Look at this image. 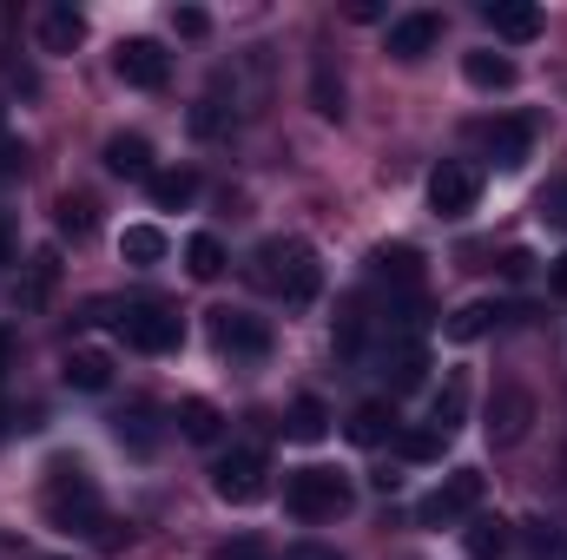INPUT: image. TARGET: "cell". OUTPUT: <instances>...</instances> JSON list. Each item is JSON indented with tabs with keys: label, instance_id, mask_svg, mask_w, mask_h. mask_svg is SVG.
<instances>
[{
	"label": "cell",
	"instance_id": "obj_1",
	"mask_svg": "<svg viewBox=\"0 0 567 560\" xmlns=\"http://www.w3.org/2000/svg\"><path fill=\"white\" fill-rule=\"evenodd\" d=\"M251 283L284 297V303H310L323 290V265H317V251L303 238H265L251 251Z\"/></svg>",
	"mask_w": 567,
	"mask_h": 560
},
{
	"label": "cell",
	"instance_id": "obj_2",
	"mask_svg": "<svg viewBox=\"0 0 567 560\" xmlns=\"http://www.w3.org/2000/svg\"><path fill=\"white\" fill-rule=\"evenodd\" d=\"M40 501H47V521L66 528V535H93V528H100V481H93L80 462H53Z\"/></svg>",
	"mask_w": 567,
	"mask_h": 560
},
{
	"label": "cell",
	"instance_id": "obj_3",
	"mask_svg": "<svg viewBox=\"0 0 567 560\" xmlns=\"http://www.w3.org/2000/svg\"><path fill=\"white\" fill-rule=\"evenodd\" d=\"M284 508H290L297 521H337V515L350 508V481H343L337 468H297V475L284 481Z\"/></svg>",
	"mask_w": 567,
	"mask_h": 560
},
{
	"label": "cell",
	"instance_id": "obj_4",
	"mask_svg": "<svg viewBox=\"0 0 567 560\" xmlns=\"http://www.w3.org/2000/svg\"><path fill=\"white\" fill-rule=\"evenodd\" d=\"M212 495L231 501V508L265 501V495H271V468H265V455H258V448H231V455H218V468H212Z\"/></svg>",
	"mask_w": 567,
	"mask_h": 560
},
{
	"label": "cell",
	"instance_id": "obj_5",
	"mask_svg": "<svg viewBox=\"0 0 567 560\" xmlns=\"http://www.w3.org/2000/svg\"><path fill=\"white\" fill-rule=\"evenodd\" d=\"M212 343L231 363H265L271 356V323L251 310H212Z\"/></svg>",
	"mask_w": 567,
	"mask_h": 560
},
{
	"label": "cell",
	"instance_id": "obj_6",
	"mask_svg": "<svg viewBox=\"0 0 567 560\" xmlns=\"http://www.w3.org/2000/svg\"><path fill=\"white\" fill-rule=\"evenodd\" d=\"M475 198H482V172H475V165L442 158V165L429 172V211H435V218H468Z\"/></svg>",
	"mask_w": 567,
	"mask_h": 560
},
{
	"label": "cell",
	"instance_id": "obj_7",
	"mask_svg": "<svg viewBox=\"0 0 567 560\" xmlns=\"http://www.w3.org/2000/svg\"><path fill=\"white\" fill-rule=\"evenodd\" d=\"M475 508H482V475H475V468H455L442 488L423 495L416 521H423V528H449V521H462V515H475Z\"/></svg>",
	"mask_w": 567,
	"mask_h": 560
},
{
	"label": "cell",
	"instance_id": "obj_8",
	"mask_svg": "<svg viewBox=\"0 0 567 560\" xmlns=\"http://www.w3.org/2000/svg\"><path fill=\"white\" fill-rule=\"evenodd\" d=\"M113 73H120L126 86H140V93H158V86L172 80V60H165V46H158V40H120Z\"/></svg>",
	"mask_w": 567,
	"mask_h": 560
},
{
	"label": "cell",
	"instance_id": "obj_9",
	"mask_svg": "<svg viewBox=\"0 0 567 560\" xmlns=\"http://www.w3.org/2000/svg\"><path fill=\"white\" fill-rule=\"evenodd\" d=\"M120 330H126V343L133 350H145V356H165V350H178V317H165L158 303H133L126 317H120Z\"/></svg>",
	"mask_w": 567,
	"mask_h": 560
},
{
	"label": "cell",
	"instance_id": "obj_10",
	"mask_svg": "<svg viewBox=\"0 0 567 560\" xmlns=\"http://www.w3.org/2000/svg\"><path fill=\"white\" fill-rule=\"evenodd\" d=\"M528 422H535V396H528V390H495V403H488V442H495V448L522 442Z\"/></svg>",
	"mask_w": 567,
	"mask_h": 560
},
{
	"label": "cell",
	"instance_id": "obj_11",
	"mask_svg": "<svg viewBox=\"0 0 567 560\" xmlns=\"http://www.w3.org/2000/svg\"><path fill=\"white\" fill-rule=\"evenodd\" d=\"M435 40H442V20H435V13H403V20H390V53H396V60H423V53H435Z\"/></svg>",
	"mask_w": 567,
	"mask_h": 560
},
{
	"label": "cell",
	"instance_id": "obj_12",
	"mask_svg": "<svg viewBox=\"0 0 567 560\" xmlns=\"http://www.w3.org/2000/svg\"><path fill=\"white\" fill-rule=\"evenodd\" d=\"M482 139H488V152H495V165L515 172V165L528 158V145H535V120H522V113H515V120H488Z\"/></svg>",
	"mask_w": 567,
	"mask_h": 560
},
{
	"label": "cell",
	"instance_id": "obj_13",
	"mask_svg": "<svg viewBox=\"0 0 567 560\" xmlns=\"http://www.w3.org/2000/svg\"><path fill=\"white\" fill-rule=\"evenodd\" d=\"M383 376H390V390H423L429 350L416 343V336H396V343L383 350Z\"/></svg>",
	"mask_w": 567,
	"mask_h": 560
},
{
	"label": "cell",
	"instance_id": "obj_14",
	"mask_svg": "<svg viewBox=\"0 0 567 560\" xmlns=\"http://www.w3.org/2000/svg\"><path fill=\"white\" fill-rule=\"evenodd\" d=\"M482 20L495 27V40H535L542 33V7H528V0H488Z\"/></svg>",
	"mask_w": 567,
	"mask_h": 560
},
{
	"label": "cell",
	"instance_id": "obj_15",
	"mask_svg": "<svg viewBox=\"0 0 567 560\" xmlns=\"http://www.w3.org/2000/svg\"><path fill=\"white\" fill-rule=\"evenodd\" d=\"M462 80L482 86V93H508L515 86V60L495 53V46H475V53H462Z\"/></svg>",
	"mask_w": 567,
	"mask_h": 560
},
{
	"label": "cell",
	"instance_id": "obj_16",
	"mask_svg": "<svg viewBox=\"0 0 567 560\" xmlns=\"http://www.w3.org/2000/svg\"><path fill=\"white\" fill-rule=\"evenodd\" d=\"M60 376H66V390H80V396H100V390L113 383V356H106V350H66Z\"/></svg>",
	"mask_w": 567,
	"mask_h": 560
},
{
	"label": "cell",
	"instance_id": "obj_17",
	"mask_svg": "<svg viewBox=\"0 0 567 560\" xmlns=\"http://www.w3.org/2000/svg\"><path fill=\"white\" fill-rule=\"evenodd\" d=\"M80 40H86V13H80V7L60 0V7L40 13V46H47V53H73Z\"/></svg>",
	"mask_w": 567,
	"mask_h": 560
},
{
	"label": "cell",
	"instance_id": "obj_18",
	"mask_svg": "<svg viewBox=\"0 0 567 560\" xmlns=\"http://www.w3.org/2000/svg\"><path fill=\"white\" fill-rule=\"evenodd\" d=\"M106 172H120V178H152V139H145V133H113V139H106Z\"/></svg>",
	"mask_w": 567,
	"mask_h": 560
},
{
	"label": "cell",
	"instance_id": "obj_19",
	"mask_svg": "<svg viewBox=\"0 0 567 560\" xmlns=\"http://www.w3.org/2000/svg\"><path fill=\"white\" fill-rule=\"evenodd\" d=\"M145 185H152V205H158V211H185V205L198 198V172H192V165H172V172H152Z\"/></svg>",
	"mask_w": 567,
	"mask_h": 560
},
{
	"label": "cell",
	"instance_id": "obj_20",
	"mask_svg": "<svg viewBox=\"0 0 567 560\" xmlns=\"http://www.w3.org/2000/svg\"><path fill=\"white\" fill-rule=\"evenodd\" d=\"M396 435V409L390 403H357V416H350V442L357 448H383Z\"/></svg>",
	"mask_w": 567,
	"mask_h": 560
},
{
	"label": "cell",
	"instance_id": "obj_21",
	"mask_svg": "<svg viewBox=\"0 0 567 560\" xmlns=\"http://www.w3.org/2000/svg\"><path fill=\"white\" fill-rule=\"evenodd\" d=\"M370 271L390 278V283H416L423 278V251H416V245H377V251H370Z\"/></svg>",
	"mask_w": 567,
	"mask_h": 560
},
{
	"label": "cell",
	"instance_id": "obj_22",
	"mask_svg": "<svg viewBox=\"0 0 567 560\" xmlns=\"http://www.w3.org/2000/svg\"><path fill=\"white\" fill-rule=\"evenodd\" d=\"M462 548H468L475 560L508 554V521H502V515H475V521H468V535H462Z\"/></svg>",
	"mask_w": 567,
	"mask_h": 560
},
{
	"label": "cell",
	"instance_id": "obj_23",
	"mask_svg": "<svg viewBox=\"0 0 567 560\" xmlns=\"http://www.w3.org/2000/svg\"><path fill=\"white\" fill-rule=\"evenodd\" d=\"M165 251H172V245H165V231H158V225H126V238H120V258H126V265H158V258H165Z\"/></svg>",
	"mask_w": 567,
	"mask_h": 560
},
{
	"label": "cell",
	"instance_id": "obj_24",
	"mask_svg": "<svg viewBox=\"0 0 567 560\" xmlns=\"http://www.w3.org/2000/svg\"><path fill=\"white\" fill-rule=\"evenodd\" d=\"M284 428H290L297 442H323V435H330V409H323L317 396H297L290 416H284Z\"/></svg>",
	"mask_w": 567,
	"mask_h": 560
},
{
	"label": "cell",
	"instance_id": "obj_25",
	"mask_svg": "<svg viewBox=\"0 0 567 560\" xmlns=\"http://www.w3.org/2000/svg\"><path fill=\"white\" fill-rule=\"evenodd\" d=\"M185 271L198 283H212L218 271H225V245L212 238V231H198V238H185Z\"/></svg>",
	"mask_w": 567,
	"mask_h": 560
},
{
	"label": "cell",
	"instance_id": "obj_26",
	"mask_svg": "<svg viewBox=\"0 0 567 560\" xmlns=\"http://www.w3.org/2000/svg\"><path fill=\"white\" fill-rule=\"evenodd\" d=\"M218 403H205V396H192V403H178V428H185V442H218Z\"/></svg>",
	"mask_w": 567,
	"mask_h": 560
},
{
	"label": "cell",
	"instance_id": "obj_27",
	"mask_svg": "<svg viewBox=\"0 0 567 560\" xmlns=\"http://www.w3.org/2000/svg\"><path fill=\"white\" fill-rule=\"evenodd\" d=\"M53 283H60V251H40V258H33V271H27L20 303H27V310H40V303L53 297Z\"/></svg>",
	"mask_w": 567,
	"mask_h": 560
},
{
	"label": "cell",
	"instance_id": "obj_28",
	"mask_svg": "<svg viewBox=\"0 0 567 560\" xmlns=\"http://www.w3.org/2000/svg\"><path fill=\"white\" fill-rule=\"evenodd\" d=\"M93 225H100V205H93L86 191H66V198H60V231H66V238H93Z\"/></svg>",
	"mask_w": 567,
	"mask_h": 560
},
{
	"label": "cell",
	"instance_id": "obj_29",
	"mask_svg": "<svg viewBox=\"0 0 567 560\" xmlns=\"http://www.w3.org/2000/svg\"><path fill=\"white\" fill-rule=\"evenodd\" d=\"M495 317H502L495 303H462V310L449 317V343H475V336H488Z\"/></svg>",
	"mask_w": 567,
	"mask_h": 560
},
{
	"label": "cell",
	"instance_id": "obj_30",
	"mask_svg": "<svg viewBox=\"0 0 567 560\" xmlns=\"http://www.w3.org/2000/svg\"><path fill=\"white\" fill-rule=\"evenodd\" d=\"M468 409V383L462 376H449V390L435 396V409H429V428H442V435H455V422Z\"/></svg>",
	"mask_w": 567,
	"mask_h": 560
},
{
	"label": "cell",
	"instance_id": "obj_31",
	"mask_svg": "<svg viewBox=\"0 0 567 560\" xmlns=\"http://www.w3.org/2000/svg\"><path fill=\"white\" fill-rule=\"evenodd\" d=\"M442 442H449L442 428H403V435H396L403 462H435V455H442Z\"/></svg>",
	"mask_w": 567,
	"mask_h": 560
},
{
	"label": "cell",
	"instance_id": "obj_32",
	"mask_svg": "<svg viewBox=\"0 0 567 560\" xmlns=\"http://www.w3.org/2000/svg\"><path fill=\"white\" fill-rule=\"evenodd\" d=\"M310 100H317V113H323V120H343V86L330 80V66H317V73H310Z\"/></svg>",
	"mask_w": 567,
	"mask_h": 560
},
{
	"label": "cell",
	"instance_id": "obj_33",
	"mask_svg": "<svg viewBox=\"0 0 567 560\" xmlns=\"http://www.w3.org/2000/svg\"><path fill=\"white\" fill-rule=\"evenodd\" d=\"M225 126H231V113H225V100H198V106H192V133H198V139H218Z\"/></svg>",
	"mask_w": 567,
	"mask_h": 560
},
{
	"label": "cell",
	"instance_id": "obj_34",
	"mask_svg": "<svg viewBox=\"0 0 567 560\" xmlns=\"http://www.w3.org/2000/svg\"><path fill=\"white\" fill-rule=\"evenodd\" d=\"M113 435H120V442H133V448H152V416H145V409H133V416L113 422Z\"/></svg>",
	"mask_w": 567,
	"mask_h": 560
},
{
	"label": "cell",
	"instance_id": "obj_35",
	"mask_svg": "<svg viewBox=\"0 0 567 560\" xmlns=\"http://www.w3.org/2000/svg\"><path fill=\"white\" fill-rule=\"evenodd\" d=\"M212 560H265V541L258 535H238V541H225Z\"/></svg>",
	"mask_w": 567,
	"mask_h": 560
},
{
	"label": "cell",
	"instance_id": "obj_36",
	"mask_svg": "<svg viewBox=\"0 0 567 560\" xmlns=\"http://www.w3.org/2000/svg\"><path fill=\"white\" fill-rule=\"evenodd\" d=\"M172 27H178L185 40H205V33H212V20H205L198 7H178V13H172Z\"/></svg>",
	"mask_w": 567,
	"mask_h": 560
},
{
	"label": "cell",
	"instance_id": "obj_37",
	"mask_svg": "<svg viewBox=\"0 0 567 560\" xmlns=\"http://www.w3.org/2000/svg\"><path fill=\"white\" fill-rule=\"evenodd\" d=\"M20 165H27V145L0 133V178H20Z\"/></svg>",
	"mask_w": 567,
	"mask_h": 560
},
{
	"label": "cell",
	"instance_id": "obj_38",
	"mask_svg": "<svg viewBox=\"0 0 567 560\" xmlns=\"http://www.w3.org/2000/svg\"><path fill=\"white\" fill-rule=\"evenodd\" d=\"M0 80H7L13 93H40V80H33V73L20 66V60H0Z\"/></svg>",
	"mask_w": 567,
	"mask_h": 560
},
{
	"label": "cell",
	"instance_id": "obj_39",
	"mask_svg": "<svg viewBox=\"0 0 567 560\" xmlns=\"http://www.w3.org/2000/svg\"><path fill=\"white\" fill-rule=\"evenodd\" d=\"M502 271H508V278H528V271H535V258H528V251H508V258H502Z\"/></svg>",
	"mask_w": 567,
	"mask_h": 560
},
{
	"label": "cell",
	"instance_id": "obj_40",
	"mask_svg": "<svg viewBox=\"0 0 567 560\" xmlns=\"http://www.w3.org/2000/svg\"><path fill=\"white\" fill-rule=\"evenodd\" d=\"M548 290H555V297H567V251L548 265Z\"/></svg>",
	"mask_w": 567,
	"mask_h": 560
},
{
	"label": "cell",
	"instance_id": "obj_41",
	"mask_svg": "<svg viewBox=\"0 0 567 560\" xmlns=\"http://www.w3.org/2000/svg\"><path fill=\"white\" fill-rule=\"evenodd\" d=\"M284 560H343V554H337V548H290Z\"/></svg>",
	"mask_w": 567,
	"mask_h": 560
},
{
	"label": "cell",
	"instance_id": "obj_42",
	"mask_svg": "<svg viewBox=\"0 0 567 560\" xmlns=\"http://www.w3.org/2000/svg\"><path fill=\"white\" fill-rule=\"evenodd\" d=\"M13 258V225H7V211H0V265Z\"/></svg>",
	"mask_w": 567,
	"mask_h": 560
},
{
	"label": "cell",
	"instance_id": "obj_43",
	"mask_svg": "<svg viewBox=\"0 0 567 560\" xmlns=\"http://www.w3.org/2000/svg\"><path fill=\"white\" fill-rule=\"evenodd\" d=\"M7 356H13V336H7V330H0V370H7Z\"/></svg>",
	"mask_w": 567,
	"mask_h": 560
}]
</instances>
